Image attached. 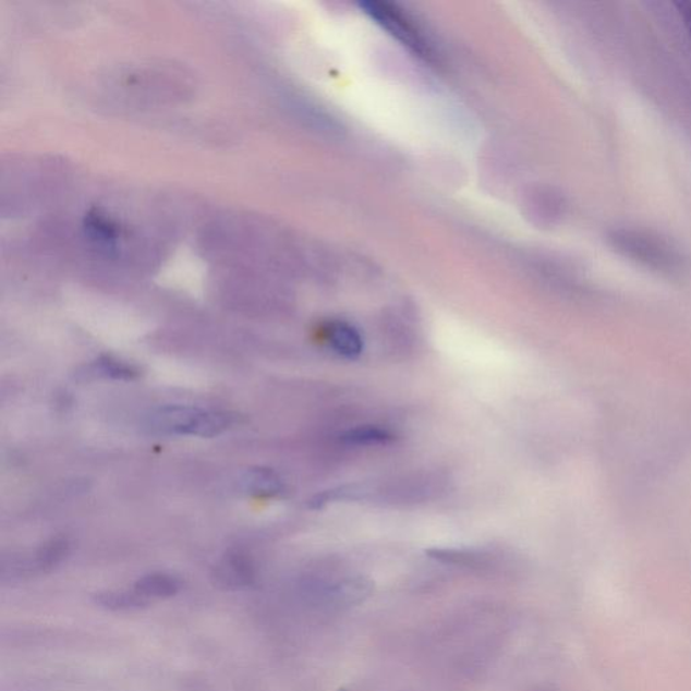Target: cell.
<instances>
[{"label":"cell","instance_id":"obj_6","mask_svg":"<svg viewBox=\"0 0 691 691\" xmlns=\"http://www.w3.org/2000/svg\"><path fill=\"white\" fill-rule=\"evenodd\" d=\"M68 554H70V543L64 537H56L38 549L27 568L39 573L50 571L59 566Z\"/></svg>","mask_w":691,"mask_h":691},{"label":"cell","instance_id":"obj_5","mask_svg":"<svg viewBox=\"0 0 691 691\" xmlns=\"http://www.w3.org/2000/svg\"><path fill=\"white\" fill-rule=\"evenodd\" d=\"M243 490L257 497H275L286 489L279 474L266 468L248 469L241 480Z\"/></svg>","mask_w":691,"mask_h":691},{"label":"cell","instance_id":"obj_2","mask_svg":"<svg viewBox=\"0 0 691 691\" xmlns=\"http://www.w3.org/2000/svg\"><path fill=\"white\" fill-rule=\"evenodd\" d=\"M214 582L225 591H242L256 583V566L247 554L230 551L214 569Z\"/></svg>","mask_w":691,"mask_h":691},{"label":"cell","instance_id":"obj_3","mask_svg":"<svg viewBox=\"0 0 691 691\" xmlns=\"http://www.w3.org/2000/svg\"><path fill=\"white\" fill-rule=\"evenodd\" d=\"M183 582L168 573H150L140 577L133 585V592L149 606L153 603L178 596Z\"/></svg>","mask_w":691,"mask_h":691},{"label":"cell","instance_id":"obj_1","mask_svg":"<svg viewBox=\"0 0 691 691\" xmlns=\"http://www.w3.org/2000/svg\"><path fill=\"white\" fill-rule=\"evenodd\" d=\"M204 410L196 407L166 405L146 417L145 426L157 435L195 436Z\"/></svg>","mask_w":691,"mask_h":691},{"label":"cell","instance_id":"obj_8","mask_svg":"<svg viewBox=\"0 0 691 691\" xmlns=\"http://www.w3.org/2000/svg\"><path fill=\"white\" fill-rule=\"evenodd\" d=\"M393 440L388 429L377 426H360L343 435L344 444L350 446H381Z\"/></svg>","mask_w":691,"mask_h":691},{"label":"cell","instance_id":"obj_7","mask_svg":"<svg viewBox=\"0 0 691 691\" xmlns=\"http://www.w3.org/2000/svg\"><path fill=\"white\" fill-rule=\"evenodd\" d=\"M95 602L101 608L111 611H135L147 608V605L133 592V589L99 593Z\"/></svg>","mask_w":691,"mask_h":691},{"label":"cell","instance_id":"obj_9","mask_svg":"<svg viewBox=\"0 0 691 691\" xmlns=\"http://www.w3.org/2000/svg\"><path fill=\"white\" fill-rule=\"evenodd\" d=\"M101 375L114 379H133L138 376L137 369L126 362L119 361L114 356L105 355L96 362Z\"/></svg>","mask_w":691,"mask_h":691},{"label":"cell","instance_id":"obj_4","mask_svg":"<svg viewBox=\"0 0 691 691\" xmlns=\"http://www.w3.org/2000/svg\"><path fill=\"white\" fill-rule=\"evenodd\" d=\"M328 343L343 359L355 360L364 353V338L353 325L343 320L328 323L325 328Z\"/></svg>","mask_w":691,"mask_h":691}]
</instances>
